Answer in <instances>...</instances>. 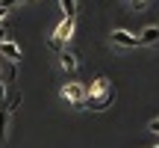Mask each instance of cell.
Segmentation results:
<instances>
[{"label":"cell","mask_w":159,"mask_h":148,"mask_svg":"<svg viewBox=\"0 0 159 148\" xmlns=\"http://www.w3.org/2000/svg\"><path fill=\"white\" fill-rule=\"evenodd\" d=\"M112 101H115V86L109 83L106 74H100V77H94L89 86H85V104H83V110L103 113L106 107H112Z\"/></svg>","instance_id":"obj_1"},{"label":"cell","mask_w":159,"mask_h":148,"mask_svg":"<svg viewBox=\"0 0 159 148\" xmlns=\"http://www.w3.org/2000/svg\"><path fill=\"white\" fill-rule=\"evenodd\" d=\"M74 30H77L74 18H62V21L56 24V30H53V36H50V47L53 51H62V47L74 39Z\"/></svg>","instance_id":"obj_2"},{"label":"cell","mask_w":159,"mask_h":148,"mask_svg":"<svg viewBox=\"0 0 159 148\" xmlns=\"http://www.w3.org/2000/svg\"><path fill=\"white\" fill-rule=\"evenodd\" d=\"M59 98H62L68 107L83 110V104H85V86H83V83H77V80H68V83L59 89Z\"/></svg>","instance_id":"obj_3"},{"label":"cell","mask_w":159,"mask_h":148,"mask_svg":"<svg viewBox=\"0 0 159 148\" xmlns=\"http://www.w3.org/2000/svg\"><path fill=\"white\" fill-rule=\"evenodd\" d=\"M112 42L118 47H139V36L127 33V30H112Z\"/></svg>","instance_id":"obj_4"},{"label":"cell","mask_w":159,"mask_h":148,"mask_svg":"<svg viewBox=\"0 0 159 148\" xmlns=\"http://www.w3.org/2000/svg\"><path fill=\"white\" fill-rule=\"evenodd\" d=\"M59 65H62V71L74 74V71L80 68V59H77L74 51H59Z\"/></svg>","instance_id":"obj_5"},{"label":"cell","mask_w":159,"mask_h":148,"mask_svg":"<svg viewBox=\"0 0 159 148\" xmlns=\"http://www.w3.org/2000/svg\"><path fill=\"white\" fill-rule=\"evenodd\" d=\"M0 57H6L9 62H21V47L12 39H6V42H0Z\"/></svg>","instance_id":"obj_6"},{"label":"cell","mask_w":159,"mask_h":148,"mask_svg":"<svg viewBox=\"0 0 159 148\" xmlns=\"http://www.w3.org/2000/svg\"><path fill=\"white\" fill-rule=\"evenodd\" d=\"M159 42V27H148L142 36H139V47H144V45H156Z\"/></svg>","instance_id":"obj_7"},{"label":"cell","mask_w":159,"mask_h":148,"mask_svg":"<svg viewBox=\"0 0 159 148\" xmlns=\"http://www.w3.org/2000/svg\"><path fill=\"white\" fill-rule=\"evenodd\" d=\"M6 136H9V110L0 107V142H6Z\"/></svg>","instance_id":"obj_8"},{"label":"cell","mask_w":159,"mask_h":148,"mask_svg":"<svg viewBox=\"0 0 159 148\" xmlns=\"http://www.w3.org/2000/svg\"><path fill=\"white\" fill-rule=\"evenodd\" d=\"M3 107L9 110V113H12V110H18V107H21V95H15V92H12V95H6Z\"/></svg>","instance_id":"obj_9"},{"label":"cell","mask_w":159,"mask_h":148,"mask_svg":"<svg viewBox=\"0 0 159 148\" xmlns=\"http://www.w3.org/2000/svg\"><path fill=\"white\" fill-rule=\"evenodd\" d=\"M59 3H62L65 18H74V15H77V0H59Z\"/></svg>","instance_id":"obj_10"},{"label":"cell","mask_w":159,"mask_h":148,"mask_svg":"<svg viewBox=\"0 0 159 148\" xmlns=\"http://www.w3.org/2000/svg\"><path fill=\"white\" fill-rule=\"evenodd\" d=\"M21 3H24V0H0V6H3L6 12H9V9H15V6H21Z\"/></svg>","instance_id":"obj_11"},{"label":"cell","mask_w":159,"mask_h":148,"mask_svg":"<svg viewBox=\"0 0 159 148\" xmlns=\"http://www.w3.org/2000/svg\"><path fill=\"white\" fill-rule=\"evenodd\" d=\"M148 3H150V0H130V6H133V9H139V12L148 9Z\"/></svg>","instance_id":"obj_12"},{"label":"cell","mask_w":159,"mask_h":148,"mask_svg":"<svg viewBox=\"0 0 159 148\" xmlns=\"http://www.w3.org/2000/svg\"><path fill=\"white\" fill-rule=\"evenodd\" d=\"M148 131H150V133H159V119L150 121V125H148Z\"/></svg>","instance_id":"obj_13"},{"label":"cell","mask_w":159,"mask_h":148,"mask_svg":"<svg viewBox=\"0 0 159 148\" xmlns=\"http://www.w3.org/2000/svg\"><path fill=\"white\" fill-rule=\"evenodd\" d=\"M3 101H6V83L0 80V107H3Z\"/></svg>","instance_id":"obj_14"},{"label":"cell","mask_w":159,"mask_h":148,"mask_svg":"<svg viewBox=\"0 0 159 148\" xmlns=\"http://www.w3.org/2000/svg\"><path fill=\"white\" fill-rule=\"evenodd\" d=\"M6 39H9V33H6V30L0 27V42H6Z\"/></svg>","instance_id":"obj_15"},{"label":"cell","mask_w":159,"mask_h":148,"mask_svg":"<svg viewBox=\"0 0 159 148\" xmlns=\"http://www.w3.org/2000/svg\"><path fill=\"white\" fill-rule=\"evenodd\" d=\"M3 18H6V9H3V6H0V24H3Z\"/></svg>","instance_id":"obj_16"},{"label":"cell","mask_w":159,"mask_h":148,"mask_svg":"<svg viewBox=\"0 0 159 148\" xmlns=\"http://www.w3.org/2000/svg\"><path fill=\"white\" fill-rule=\"evenodd\" d=\"M0 80H3V68H0Z\"/></svg>","instance_id":"obj_17"},{"label":"cell","mask_w":159,"mask_h":148,"mask_svg":"<svg viewBox=\"0 0 159 148\" xmlns=\"http://www.w3.org/2000/svg\"><path fill=\"white\" fill-rule=\"evenodd\" d=\"M24 3H33V0H24Z\"/></svg>","instance_id":"obj_18"},{"label":"cell","mask_w":159,"mask_h":148,"mask_svg":"<svg viewBox=\"0 0 159 148\" xmlns=\"http://www.w3.org/2000/svg\"><path fill=\"white\" fill-rule=\"evenodd\" d=\"M156 148H159V145H156Z\"/></svg>","instance_id":"obj_19"}]
</instances>
